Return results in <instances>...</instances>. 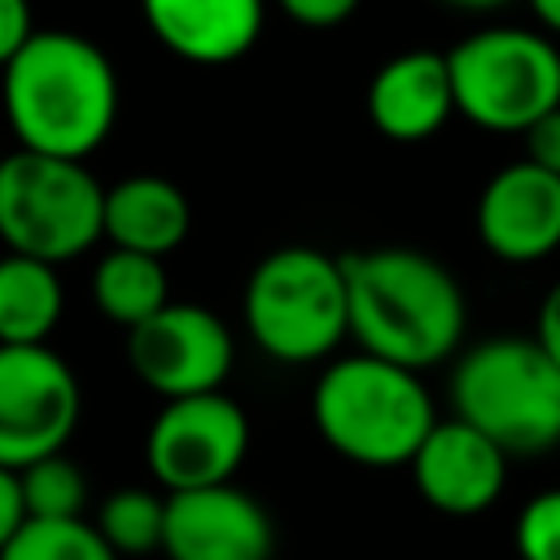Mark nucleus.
I'll return each instance as SVG.
<instances>
[{"mask_svg":"<svg viewBox=\"0 0 560 560\" xmlns=\"http://www.w3.org/2000/svg\"><path fill=\"white\" fill-rule=\"evenodd\" d=\"M350 293V337L363 354L424 372L464 346L468 298L446 262L411 245L341 254Z\"/></svg>","mask_w":560,"mask_h":560,"instance_id":"nucleus-1","label":"nucleus"},{"mask_svg":"<svg viewBox=\"0 0 560 560\" xmlns=\"http://www.w3.org/2000/svg\"><path fill=\"white\" fill-rule=\"evenodd\" d=\"M0 96L18 149L83 162L118 118V74L105 48L79 31H35L0 70Z\"/></svg>","mask_w":560,"mask_h":560,"instance_id":"nucleus-2","label":"nucleus"},{"mask_svg":"<svg viewBox=\"0 0 560 560\" xmlns=\"http://www.w3.org/2000/svg\"><path fill=\"white\" fill-rule=\"evenodd\" d=\"M311 420L341 459L363 468H402L433 433L438 407L420 372L354 350L319 372L311 389Z\"/></svg>","mask_w":560,"mask_h":560,"instance_id":"nucleus-3","label":"nucleus"},{"mask_svg":"<svg viewBox=\"0 0 560 560\" xmlns=\"http://www.w3.org/2000/svg\"><path fill=\"white\" fill-rule=\"evenodd\" d=\"M451 416L516 455L560 446V368L534 337H481L451 368Z\"/></svg>","mask_w":560,"mask_h":560,"instance_id":"nucleus-4","label":"nucleus"},{"mask_svg":"<svg viewBox=\"0 0 560 560\" xmlns=\"http://www.w3.org/2000/svg\"><path fill=\"white\" fill-rule=\"evenodd\" d=\"M245 328L276 363H319L350 337L341 258L315 245L271 249L245 280Z\"/></svg>","mask_w":560,"mask_h":560,"instance_id":"nucleus-5","label":"nucleus"},{"mask_svg":"<svg viewBox=\"0 0 560 560\" xmlns=\"http://www.w3.org/2000/svg\"><path fill=\"white\" fill-rule=\"evenodd\" d=\"M446 66L455 114L481 131L525 136L560 109V44L538 26H481L446 52Z\"/></svg>","mask_w":560,"mask_h":560,"instance_id":"nucleus-6","label":"nucleus"},{"mask_svg":"<svg viewBox=\"0 0 560 560\" xmlns=\"http://www.w3.org/2000/svg\"><path fill=\"white\" fill-rule=\"evenodd\" d=\"M105 236V188L70 158L18 149L0 158V241L9 254L66 262Z\"/></svg>","mask_w":560,"mask_h":560,"instance_id":"nucleus-7","label":"nucleus"},{"mask_svg":"<svg viewBox=\"0 0 560 560\" xmlns=\"http://www.w3.org/2000/svg\"><path fill=\"white\" fill-rule=\"evenodd\" d=\"M83 394L74 368L48 346H0V468L61 455L79 429Z\"/></svg>","mask_w":560,"mask_h":560,"instance_id":"nucleus-8","label":"nucleus"},{"mask_svg":"<svg viewBox=\"0 0 560 560\" xmlns=\"http://www.w3.org/2000/svg\"><path fill=\"white\" fill-rule=\"evenodd\" d=\"M245 451H249V420L241 402L228 398L223 389L162 402L144 438L149 472L166 494L228 486Z\"/></svg>","mask_w":560,"mask_h":560,"instance_id":"nucleus-9","label":"nucleus"},{"mask_svg":"<svg viewBox=\"0 0 560 560\" xmlns=\"http://www.w3.org/2000/svg\"><path fill=\"white\" fill-rule=\"evenodd\" d=\"M232 359L236 346L228 324L197 302H171L166 311L127 332L131 372L166 402L219 394V385L232 372Z\"/></svg>","mask_w":560,"mask_h":560,"instance_id":"nucleus-10","label":"nucleus"},{"mask_svg":"<svg viewBox=\"0 0 560 560\" xmlns=\"http://www.w3.org/2000/svg\"><path fill=\"white\" fill-rule=\"evenodd\" d=\"M477 236L499 262H542L560 249V175L529 158L503 162L477 192Z\"/></svg>","mask_w":560,"mask_h":560,"instance_id":"nucleus-11","label":"nucleus"},{"mask_svg":"<svg viewBox=\"0 0 560 560\" xmlns=\"http://www.w3.org/2000/svg\"><path fill=\"white\" fill-rule=\"evenodd\" d=\"M276 525L241 486L166 494V560H271Z\"/></svg>","mask_w":560,"mask_h":560,"instance_id":"nucleus-12","label":"nucleus"},{"mask_svg":"<svg viewBox=\"0 0 560 560\" xmlns=\"http://www.w3.org/2000/svg\"><path fill=\"white\" fill-rule=\"evenodd\" d=\"M508 451L494 446L486 433L464 424L459 416H446L433 424L424 446L416 451L411 481L416 494L442 512V516H481L490 512L508 490Z\"/></svg>","mask_w":560,"mask_h":560,"instance_id":"nucleus-13","label":"nucleus"},{"mask_svg":"<svg viewBox=\"0 0 560 560\" xmlns=\"http://www.w3.org/2000/svg\"><path fill=\"white\" fill-rule=\"evenodd\" d=\"M368 118L394 144H420L455 118V88L446 52L407 48L376 66L368 83Z\"/></svg>","mask_w":560,"mask_h":560,"instance_id":"nucleus-14","label":"nucleus"},{"mask_svg":"<svg viewBox=\"0 0 560 560\" xmlns=\"http://www.w3.org/2000/svg\"><path fill=\"white\" fill-rule=\"evenodd\" d=\"M162 48L197 66L245 57L262 35V0H140Z\"/></svg>","mask_w":560,"mask_h":560,"instance_id":"nucleus-15","label":"nucleus"},{"mask_svg":"<svg viewBox=\"0 0 560 560\" xmlns=\"http://www.w3.org/2000/svg\"><path fill=\"white\" fill-rule=\"evenodd\" d=\"M192 223L188 197L162 175H127L105 188V236L109 249L166 258L184 245Z\"/></svg>","mask_w":560,"mask_h":560,"instance_id":"nucleus-16","label":"nucleus"},{"mask_svg":"<svg viewBox=\"0 0 560 560\" xmlns=\"http://www.w3.org/2000/svg\"><path fill=\"white\" fill-rule=\"evenodd\" d=\"M61 302L66 293L52 262L26 254L0 258V346H48Z\"/></svg>","mask_w":560,"mask_h":560,"instance_id":"nucleus-17","label":"nucleus"},{"mask_svg":"<svg viewBox=\"0 0 560 560\" xmlns=\"http://www.w3.org/2000/svg\"><path fill=\"white\" fill-rule=\"evenodd\" d=\"M92 302L105 319L122 324L127 332L140 328L144 319L171 306L162 258L131 254V249H105L92 271Z\"/></svg>","mask_w":560,"mask_h":560,"instance_id":"nucleus-18","label":"nucleus"},{"mask_svg":"<svg viewBox=\"0 0 560 560\" xmlns=\"http://www.w3.org/2000/svg\"><path fill=\"white\" fill-rule=\"evenodd\" d=\"M92 525L114 547V556L162 551V538H166V494H153V490H140V486H122V490L105 494V503L96 508Z\"/></svg>","mask_w":560,"mask_h":560,"instance_id":"nucleus-19","label":"nucleus"},{"mask_svg":"<svg viewBox=\"0 0 560 560\" xmlns=\"http://www.w3.org/2000/svg\"><path fill=\"white\" fill-rule=\"evenodd\" d=\"M26 521H79L88 508V477L83 468L61 451L18 472Z\"/></svg>","mask_w":560,"mask_h":560,"instance_id":"nucleus-20","label":"nucleus"},{"mask_svg":"<svg viewBox=\"0 0 560 560\" xmlns=\"http://www.w3.org/2000/svg\"><path fill=\"white\" fill-rule=\"evenodd\" d=\"M0 560H118L114 547L101 538V529L79 521H26L13 542L0 551Z\"/></svg>","mask_w":560,"mask_h":560,"instance_id":"nucleus-21","label":"nucleus"},{"mask_svg":"<svg viewBox=\"0 0 560 560\" xmlns=\"http://www.w3.org/2000/svg\"><path fill=\"white\" fill-rule=\"evenodd\" d=\"M512 542L521 560H560V486L538 490L521 503Z\"/></svg>","mask_w":560,"mask_h":560,"instance_id":"nucleus-22","label":"nucleus"},{"mask_svg":"<svg viewBox=\"0 0 560 560\" xmlns=\"http://www.w3.org/2000/svg\"><path fill=\"white\" fill-rule=\"evenodd\" d=\"M31 35H35L31 0H0V70L31 44Z\"/></svg>","mask_w":560,"mask_h":560,"instance_id":"nucleus-23","label":"nucleus"},{"mask_svg":"<svg viewBox=\"0 0 560 560\" xmlns=\"http://www.w3.org/2000/svg\"><path fill=\"white\" fill-rule=\"evenodd\" d=\"M525 158L551 175H560V109H551L547 118H538L525 136Z\"/></svg>","mask_w":560,"mask_h":560,"instance_id":"nucleus-24","label":"nucleus"},{"mask_svg":"<svg viewBox=\"0 0 560 560\" xmlns=\"http://www.w3.org/2000/svg\"><path fill=\"white\" fill-rule=\"evenodd\" d=\"M280 9L302 26H337L359 9V0H280Z\"/></svg>","mask_w":560,"mask_h":560,"instance_id":"nucleus-25","label":"nucleus"},{"mask_svg":"<svg viewBox=\"0 0 560 560\" xmlns=\"http://www.w3.org/2000/svg\"><path fill=\"white\" fill-rule=\"evenodd\" d=\"M26 525V499L13 468H0V551L13 542V534Z\"/></svg>","mask_w":560,"mask_h":560,"instance_id":"nucleus-26","label":"nucleus"},{"mask_svg":"<svg viewBox=\"0 0 560 560\" xmlns=\"http://www.w3.org/2000/svg\"><path fill=\"white\" fill-rule=\"evenodd\" d=\"M547 354H551V363L560 368V280L542 293V302H538V315H534V332H529Z\"/></svg>","mask_w":560,"mask_h":560,"instance_id":"nucleus-27","label":"nucleus"},{"mask_svg":"<svg viewBox=\"0 0 560 560\" xmlns=\"http://www.w3.org/2000/svg\"><path fill=\"white\" fill-rule=\"evenodd\" d=\"M525 9H529V18L538 22L542 35L560 39V0H525Z\"/></svg>","mask_w":560,"mask_h":560,"instance_id":"nucleus-28","label":"nucleus"},{"mask_svg":"<svg viewBox=\"0 0 560 560\" xmlns=\"http://www.w3.org/2000/svg\"><path fill=\"white\" fill-rule=\"evenodd\" d=\"M442 4L464 9V13H494V9H503V4H512V0H442Z\"/></svg>","mask_w":560,"mask_h":560,"instance_id":"nucleus-29","label":"nucleus"}]
</instances>
